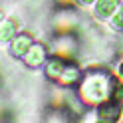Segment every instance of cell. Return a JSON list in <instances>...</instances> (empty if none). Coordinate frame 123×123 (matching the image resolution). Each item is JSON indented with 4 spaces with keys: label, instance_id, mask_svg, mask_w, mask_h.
Segmentation results:
<instances>
[{
    "label": "cell",
    "instance_id": "9",
    "mask_svg": "<svg viewBox=\"0 0 123 123\" xmlns=\"http://www.w3.org/2000/svg\"><path fill=\"white\" fill-rule=\"evenodd\" d=\"M117 78H119V80L123 81V62H121V64L117 66Z\"/></svg>",
    "mask_w": 123,
    "mask_h": 123
},
{
    "label": "cell",
    "instance_id": "2",
    "mask_svg": "<svg viewBox=\"0 0 123 123\" xmlns=\"http://www.w3.org/2000/svg\"><path fill=\"white\" fill-rule=\"evenodd\" d=\"M121 113H123V109H121V103L117 101V99L109 97V99H105L103 103H99L95 117H97L99 121L111 123V121H119V119H121Z\"/></svg>",
    "mask_w": 123,
    "mask_h": 123
},
{
    "label": "cell",
    "instance_id": "4",
    "mask_svg": "<svg viewBox=\"0 0 123 123\" xmlns=\"http://www.w3.org/2000/svg\"><path fill=\"white\" fill-rule=\"evenodd\" d=\"M26 64L28 66H32V68H38V66H42L44 62H46V48L44 46H40V44H32V48H30L28 52H26Z\"/></svg>",
    "mask_w": 123,
    "mask_h": 123
},
{
    "label": "cell",
    "instance_id": "1",
    "mask_svg": "<svg viewBox=\"0 0 123 123\" xmlns=\"http://www.w3.org/2000/svg\"><path fill=\"white\" fill-rule=\"evenodd\" d=\"M111 87H113V78H109L103 72H93L81 81L80 95L86 103L89 105H99L105 99L111 97Z\"/></svg>",
    "mask_w": 123,
    "mask_h": 123
},
{
    "label": "cell",
    "instance_id": "10",
    "mask_svg": "<svg viewBox=\"0 0 123 123\" xmlns=\"http://www.w3.org/2000/svg\"><path fill=\"white\" fill-rule=\"evenodd\" d=\"M2 18H4V14H2V10H0V22H2Z\"/></svg>",
    "mask_w": 123,
    "mask_h": 123
},
{
    "label": "cell",
    "instance_id": "7",
    "mask_svg": "<svg viewBox=\"0 0 123 123\" xmlns=\"http://www.w3.org/2000/svg\"><path fill=\"white\" fill-rule=\"evenodd\" d=\"M111 24H113V28L123 30V4H119V8L115 10V14L111 16Z\"/></svg>",
    "mask_w": 123,
    "mask_h": 123
},
{
    "label": "cell",
    "instance_id": "5",
    "mask_svg": "<svg viewBox=\"0 0 123 123\" xmlns=\"http://www.w3.org/2000/svg\"><path fill=\"white\" fill-rule=\"evenodd\" d=\"M32 48V38L28 34H20L12 38V56H26V52Z\"/></svg>",
    "mask_w": 123,
    "mask_h": 123
},
{
    "label": "cell",
    "instance_id": "6",
    "mask_svg": "<svg viewBox=\"0 0 123 123\" xmlns=\"http://www.w3.org/2000/svg\"><path fill=\"white\" fill-rule=\"evenodd\" d=\"M16 22L14 20H2L0 22V42H6V40H12L16 36Z\"/></svg>",
    "mask_w": 123,
    "mask_h": 123
},
{
    "label": "cell",
    "instance_id": "3",
    "mask_svg": "<svg viewBox=\"0 0 123 123\" xmlns=\"http://www.w3.org/2000/svg\"><path fill=\"white\" fill-rule=\"evenodd\" d=\"M119 0H97L93 6V14L99 20H111V16L115 14V10L119 8Z\"/></svg>",
    "mask_w": 123,
    "mask_h": 123
},
{
    "label": "cell",
    "instance_id": "8",
    "mask_svg": "<svg viewBox=\"0 0 123 123\" xmlns=\"http://www.w3.org/2000/svg\"><path fill=\"white\" fill-rule=\"evenodd\" d=\"M78 4H83V6H89V4H95L97 0H75Z\"/></svg>",
    "mask_w": 123,
    "mask_h": 123
}]
</instances>
